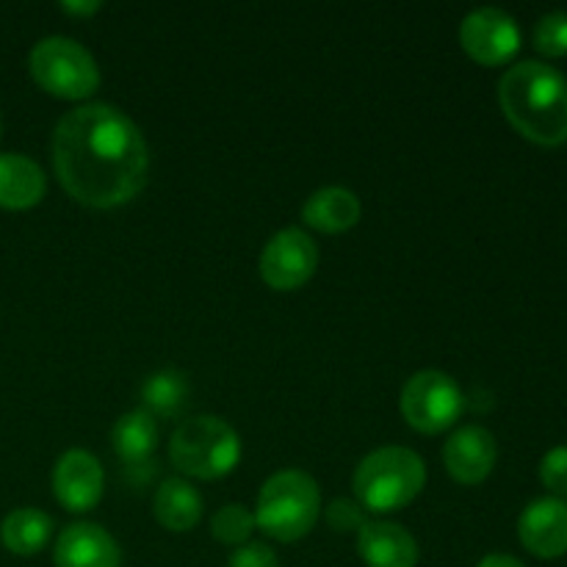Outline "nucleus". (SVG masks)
Instances as JSON below:
<instances>
[{
  "mask_svg": "<svg viewBox=\"0 0 567 567\" xmlns=\"http://www.w3.org/2000/svg\"><path fill=\"white\" fill-rule=\"evenodd\" d=\"M55 177L75 203L120 208L147 183L150 150L131 116L105 103L66 111L53 133Z\"/></svg>",
  "mask_w": 567,
  "mask_h": 567,
  "instance_id": "nucleus-1",
  "label": "nucleus"
},
{
  "mask_svg": "<svg viewBox=\"0 0 567 567\" xmlns=\"http://www.w3.org/2000/svg\"><path fill=\"white\" fill-rule=\"evenodd\" d=\"M498 103L509 125L540 147L567 142V78L546 61H520L504 72Z\"/></svg>",
  "mask_w": 567,
  "mask_h": 567,
  "instance_id": "nucleus-2",
  "label": "nucleus"
},
{
  "mask_svg": "<svg viewBox=\"0 0 567 567\" xmlns=\"http://www.w3.org/2000/svg\"><path fill=\"white\" fill-rule=\"evenodd\" d=\"M352 485L363 509L380 515L396 513L424 491L426 465L413 449H377L358 465Z\"/></svg>",
  "mask_w": 567,
  "mask_h": 567,
  "instance_id": "nucleus-3",
  "label": "nucleus"
},
{
  "mask_svg": "<svg viewBox=\"0 0 567 567\" xmlns=\"http://www.w3.org/2000/svg\"><path fill=\"white\" fill-rule=\"evenodd\" d=\"M321 513V493L305 471H280L258 496L255 526L280 543H297L316 526Z\"/></svg>",
  "mask_w": 567,
  "mask_h": 567,
  "instance_id": "nucleus-4",
  "label": "nucleus"
},
{
  "mask_svg": "<svg viewBox=\"0 0 567 567\" xmlns=\"http://www.w3.org/2000/svg\"><path fill=\"white\" fill-rule=\"evenodd\" d=\"M169 457L181 474L194 480H221L241 460V437L216 415L183 421L169 443Z\"/></svg>",
  "mask_w": 567,
  "mask_h": 567,
  "instance_id": "nucleus-5",
  "label": "nucleus"
},
{
  "mask_svg": "<svg viewBox=\"0 0 567 567\" xmlns=\"http://www.w3.org/2000/svg\"><path fill=\"white\" fill-rule=\"evenodd\" d=\"M28 66L39 86L61 100H86L97 92L100 70L83 44L66 37H48L33 44Z\"/></svg>",
  "mask_w": 567,
  "mask_h": 567,
  "instance_id": "nucleus-6",
  "label": "nucleus"
},
{
  "mask_svg": "<svg viewBox=\"0 0 567 567\" xmlns=\"http://www.w3.org/2000/svg\"><path fill=\"white\" fill-rule=\"evenodd\" d=\"M465 399L457 382L443 371H419L402 391V415L415 432L437 435L463 415Z\"/></svg>",
  "mask_w": 567,
  "mask_h": 567,
  "instance_id": "nucleus-7",
  "label": "nucleus"
},
{
  "mask_svg": "<svg viewBox=\"0 0 567 567\" xmlns=\"http://www.w3.org/2000/svg\"><path fill=\"white\" fill-rule=\"evenodd\" d=\"M319 269V247L299 227L271 236L260 252V277L275 291H297Z\"/></svg>",
  "mask_w": 567,
  "mask_h": 567,
  "instance_id": "nucleus-8",
  "label": "nucleus"
},
{
  "mask_svg": "<svg viewBox=\"0 0 567 567\" xmlns=\"http://www.w3.org/2000/svg\"><path fill=\"white\" fill-rule=\"evenodd\" d=\"M460 44L482 66H502L520 50V28L507 11L476 9L460 25Z\"/></svg>",
  "mask_w": 567,
  "mask_h": 567,
  "instance_id": "nucleus-9",
  "label": "nucleus"
},
{
  "mask_svg": "<svg viewBox=\"0 0 567 567\" xmlns=\"http://www.w3.org/2000/svg\"><path fill=\"white\" fill-rule=\"evenodd\" d=\"M105 487L103 465L94 454L83 449H70L61 454L53 468L55 502L70 513H89L100 504Z\"/></svg>",
  "mask_w": 567,
  "mask_h": 567,
  "instance_id": "nucleus-10",
  "label": "nucleus"
},
{
  "mask_svg": "<svg viewBox=\"0 0 567 567\" xmlns=\"http://www.w3.org/2000/svg\"><path fill=\"white\" fill-rule=\"evenodd\" d=\"M518 537L537 559H559L567 554V502L565 498H537L520 513Z\"/></svg>",
  "mask_w": 567,
  "mask_h": 567,
  "instance_id": "nucleus-11",
  "label": "nucleus"
},
{
  "mask_svg": "<svg viewBox=\"0 0 567 567\" xmlns=\"http://www.w3.org/2000/svg\"><path fill=\"white\" fill-rule=\"evenodd\" d=\"M498 460L496 437L485 430V426H463L449 437L446 449H443V463L452 474L454 482L460 485H482L487 476L493 474Z\"/></svg>",
  "mask_w": 567,
  "mask_h": 567,
  "instance_id": "nucleus-12",
  "label": "nucleus"
},
{
  "mask_svg": "<svg viewBox=\"0 0 567 567\" xmlns=\"http://www.w3.org/2000/svg\"><path fill=\"white\" fill-rule=\"evenodd\" d=\"M55 567H122L114 537L97 524H72L55 540Z\"/></svg>",
  "mask_w": 567,
  "mask_h": 567,
  "instance_id": "nucleus-13",
  "label": "nucleus"
},
{
  "mask_svg": "<svg viewBox=\"0 0 567 567\" xmlns=\"http://www.w3.org/2000/svg\"><path fill=\"white\" fill-rule=\"evenodd\" d=\"M358 551L369 567H415L419 543L404 526L391 520H369L360 529Z\"/></svg>",
  "mask_w": 567,
  "mask_h": 567,
  "instance_id": "nucleus-14",
  "label": "nucleus"
},
{
  "mask_svg": "<svg viewBox=\"0 0 567 567\" xmlns=\"http://www.w3.org/2000/svg\"><path fill=\"white\" fill-rule=\"evenodd\" d=\"M111 443H114V452L120 457V463L125 465V471L138 474L142 471L147 476V465L155 468V446H158V426L155 419L144 410H133L125 413L114 424L111 432Z\"/></svg>",
  "mask_w": 567,
  "mask_h": 567,
  "instance_id": "nucleus-15",
  "label": "nucleus"
},
{
  "mask_svg": "<svg viewBox=\"0 0 567 567\" xmlns=\"http://www.w3.org/2000/svg\"><path fill=\"white\" fill-rule=\"evenodd\" d=\"M44 181L42 166L20 153H0V208L28 210L42 203Z\"/></svg>",
  "mask_w": 567,
  "mask_h": 567,
  "instance_id": "nucleus-16",
  "label": "nucleus"
},
{
  "mask_svg": "<svg viewBox=\"0 0 567 567\" xmlns=\"http://www.w3.org/2000/svg\"><path fill=\"white\" fill-rule=\"evenodd\" d=\"M360 210L363 208H360L358 194L341 186H327L310 194V199L302 208V219L313 230L336 236V233H347L358 225Z\"/></svg>",
  "mask_w": 567,
  "mask_h": 567,
  "instance_id": "nucleus-17",
  "label": "nucleus"
},
{
  "mask_svg": "<svg viewBox=\"0 0 567 567\" xmlns=\"http://www.w3.org/2000/svg\"><path fill=\"white\" fill-rule=\"evenodd\" d=\"M155 520L169 532H188L203 518V496L186 480H166L153 502Z\"/></svg>",
  "mask_w": 567,
  "mask_h": 567,
  "instance_id": "nucleus-18",
  "label": "nucleus"
},
{
  "mask_svg": "<svg viewBox=\"0 0 567 567\" xmlns=\"http://www.w3.org/2000/svg\"><path fill=\"white\" fill-rule=\"evenodd\" d=\"M50 535H53V520L48 513L33 507L14 509L0 524V543L6 546V551L17 554V557H33L42 551Z\"/></svg>",
  "mask_w": 567,
  "mask_h": 567,
  "instance_id": "nucleus-19",
  "label": "nucleus"
},
{
  "mask_svg": "<svg viewBox=\"0 0 567 567\" xmlns=\"http://www.w3.org/2000/svg\"><path fill=\"white\" fill-rule=\"evenodd\" d=\"M144 413L153 419H177L188 404V380L183 371L164 369L147 377L142 385Z\"/></svg>",
  "mask_w": 567,
  "mask_h": 567,
  "instance_id": "nucleus-20",
  "label": "nucleus"
},
{
  "mask_svg": "<svg viewBox=\"0 0 567 567\" xmlns=\"http://www.w3.org/2000/svg\"><path fill=\"white\" fill-rule=\"evenodd\" d=\"M210 532L225 546H247L255 532V515L244 504H227L214 515Z\"/></svg>",
  "mask_w": 567,
  "mask_h": 567,
  "instance_id": "nucleus-21",
  "label": "nucleus"
},
{
  "mask_svg": "<svg viewBox=\"0 0 567 567\" xmlns=\"http://www.w3.org/2000/svg\"><path fill=\"white\" fill-rule=\"evenodd\" d=\"M535 48L546 59L567 55V11H548L535 25Z\"/></svg>",
  "mask_w": 567,
  "mask_h": 567,
  "instance_id": "nucleus-22",
  "label": "nucleus"
},
{
  "mask_svg": "<svg viewBox=\"0 0 567 567\" xmlns=\"http://www.w3.org/2000/svg\"><path fill=\"white\" fill-rule=\"evenodd\" d=\"M540 480L554 498H567V446H557L543 457Z\"/></svg>",
  "mask_w": 567,
  "mask_h": 567,
  "instance_id": "nucleus-23",
  "label": "nucleus"
},
{
  "mask_svg": "<svg viewBox=\"0 0 567 567\" xmlns=\"http://www.w3.org/2000/svg\"><path fill=\"white\" fill-rule=\"evenodd\" d=\"M327 518H330L332 529H336V532H349V529L360 532L365 524H369L363 507H360V504H354V502H347V498H338V502H332Z\"/></svg>",
  "mask_w": 567,
  "mask_h": 567,
  "instance_id": "nucleus-24",
  "label": "nucleus"
},
{
  "mask_svg": "<svg viewBox=\"0 0 567 567\" xmlns=\"http://www.w3.org/2000/svg\"><path fill=\"white\" fill-rule=\"evenodd\" d=\"M230 567H277V557L264 543H247L233 554Z\"/></svg>",
  "mask_w": 567,
  "mask_h": 567,
  "instance_id": "nucleus-25",
  "label": "nucleus"
},
{
  "mask_svg": "<svg viewBox=\"0 0 567 567\" xmlns=\"http://www.w3.org/2000/svg\"><path fill=\"white\" fill-rule=\"evenodd\" d=\"M476 567H526L520 559L509 557V554H487Z\"/></svg>",
  "mask_w": 567,
  "mask_h": 567,
  "instance_id": "nucleus-26",
  "label": "nucleus"
},
{
  "mask_svg": "<svg viewBox=\"0 0 567 567\" xmlns=\"http://www.w3.org/2000/svg\"><path fill=\"white\" fill-rule=\"evenodd\" d=\"M61 9L70 11V14L89 17V14H94V11L100 9V3H61Z\"/></svg>",
  "mask_w": 567,
  "mask_h": 567,
  "instance_id": "nucleus-27",
  "label": "nucleus"
},
{
  "mask_svg": "<svg viewBox=\"0 0 567 567\" xmlns=\"http://www.w3.org/2000/svg\"><path fill=\"white\" fill-rule=\"evenodd\" d=\"M0 136H3V116H0Z\"/></svg>",
  "mask_w": 567,
  "mask_h": 567,
  "instance_id": "nucleus-28",
  "label": "nucleus"
}]
</instances>
